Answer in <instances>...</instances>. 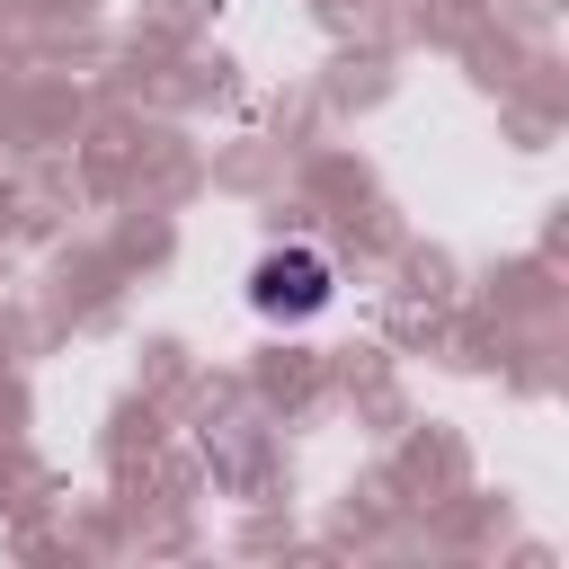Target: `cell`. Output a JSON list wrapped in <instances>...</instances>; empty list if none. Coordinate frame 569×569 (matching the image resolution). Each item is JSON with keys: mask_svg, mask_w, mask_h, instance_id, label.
Instances as JSON below:
<instances>
[{"mask_svg": "<svg viewBox=\"0 0 569 569\" xmlns=\"http://www.w3.org/2000/svg\"><path fill=\"white\" fill-rule=\"evenodd\" d=\"M329 293H338V267H329V249H311V240L267 249V258L249 267V302H258L267 320H311V311H329Z\"/></svg>", "mask_w": 569, "mask_h": 569, "instance_id": "cell-1", "label": "cell"}]
</instances>
